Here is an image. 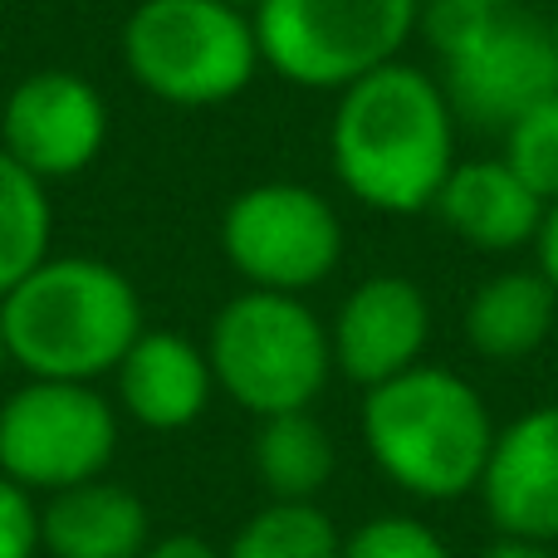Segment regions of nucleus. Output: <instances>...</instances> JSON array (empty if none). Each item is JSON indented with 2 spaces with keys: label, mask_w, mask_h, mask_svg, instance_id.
Instances as JSON below:
<instances>
[{
  "label": "nucleus",
  "mask_w": 558,
  "mask_h": 558,
  "mask_svg": "<svg viewBox=\"0 0 558 558\" xmlns=\"http://www.w3.org/2000/svg\"><path fill=\"white\" fill-rule=\"evenodd\" d=\"M338 182L373 211H426L456 167L446 88L416 64H392L343 88L328 133Z\"/></svg>",
  "instance_id": "1"
},
{
  "label": "nucleus",
  "mask_w": 558,
  "mask_h": 558,
  "mask_svg": "<svg viewBox=\"0 0 558 558\" xmlns=\"http://www.w3.org/2000/svg\"><path fill=\"white\" fill-rule=\"evenodd\" d=\"M481 495L495 530L514 539H558V407H539L495 432Z\"/></svg>",
  "instance_id": "12"
},
{
  "label": "nucleus",
  "mask_w": 558,
  "mask_h": 558,
  "mask_svg": "<svg viewBox=\"0 0 558 558\" xmlns=\"http://www.w3.org/2000/svg\"><path fill=\"white\" fill-rule=\"evenodd\" d=\"M338 558H451V554H446L441 534L426 530L422 520L383 514V520H367L357 534H348Z\"/></svg>",
  "instance_id": "21"
},
{
  "label": "nucleus",
  "mask_w": 558,
  "mask_h": 558,
  "mask_svg": "<svg viewBox=\"0 0 558 558\" xmlns=\"http://www.w3.org/2000/svg\"><path fill=\"white\" fill-rule=\"evenodd\" d=\"M211 357L182 333H137L118 363V397L128 416L153 432H182L211 402Z\"/></svg>",
  "instance_id": "13"
},
{
  "label": "nucleus",
  "mask_w": 558,
  "mask_h": 558,
  "mask_svg": "<svg viewBox=\"0 0 558 558\" xmlns=\"http://www.w3.org/2000/svg\"><path fill=\"white\" fill-rule=\"evenodd\" d=\"M505 162L544 206L558 202V94L530 104L505 128Z\"/></svg>",
  "instance_id": "20"
},
{
  "label": "nucleus",
  "mask_w": 558,
  "mask_h": 558,
  "mask_svg": "<svg viewBox=\"0 0 558 558\" xmlns=\"http://www.w3.org/2000/svg\"><path fill=\"white\" fill-rule=\"evenodd\" d=\"M436 216L475 251H514L539 235L544 202L510 172V162H461L436 192Z\"/></svg>",
  "instance_id": "14"
},
{
  "label": "nucleus",
  "mask_w": 558,
  "mask_h": 558,
  "mask_svg": "<svg viewBox=\"0 0 558 558\" xmlns=\"http://www.w3.org/2000/svg\"><path fill=\"white\" fill-rule=\"evenodd\" d=\"M534 251H539V275L558 289V202L544 206V221H539V235H534Z\"/></svg>",
  "instance_id": "24"
},
{
  "label": "nucleus",
  "mask_w": 558,
  "mask_h": 558,
  "mask_svg": "<svg viewBox=\"0 0 558 558\" xmlns=\"http://www.w3.org/2000/svg\"><path fill=\"white\" fill-rule=\"evenodd\" d=\"M554 299L558 289L539 270L495 275L490 284L475 289L471 308H465V338L475 353L495 357V363H520L549 338Z\"/></svg>",
  "instance_id": "16"
},
{
  "label": "nucleus",
  "mask_w": 558,
  "mask_h": 558,
  "mask_svg": "<svg viewBox=\"0 0 558 558\" xmlns=\"http://www.w3.org/2000/svg\"><path fill=\"white\" fill-rule=\"evenodd\" d=\"M363 436L392 485L416 500H456L481 485L495 426L465 377L416 363L367 387Z\"/></svg>",
  "instance_id": "3"
},
{
  "label": "nucleus",
  "mask_w": 558,
  "mask_h": 558,
  "mask_svg": "<svg viewBox=\"0 0 558 558\" xmlns=\"http://www.w3.org/2000/svg\"><path fill=\"white\" fill-rule=\"evenodd\" d=\"M426 338H432V308L422 289L402 275H373L343 299L328 348L353 383L377 387L422 363Z\"/></svg>",
  "instance_id": "11"
},
{
  "label": "nucleus",
  "mask_w": 558,
  "mask_h": 558,
  "mask_svg": "<svg viewBox=\"0 0 558 558\" xmlns=\"http://www.w3.org/2000/svg\"><path fill=\"white\" fill-rule=\"evenodd\" d=\"M39 549V510L25 485L0 475V558H35Z\"/></svg>",
  "instance_id": "22"
},
{
  "label": "nucleus",
  "mask_w": 558,
  "mask_h": 558,
  "mask_svg": "<svg viewBox=\"0 0 558 558\" xmlns=\"http://www.w3.org/2000/svg\"><path fill=\"white\" fill-rule=\"evenodd\" d=\"M5 357H10V348H5V324H0V373H5Z\"/></svg>",
  "instance_id": "28"
},
{
  "label": "nucleus",
  "mask_w": 558,
  "mask_h": 558,
  "mask_svg": "<svg viewBox=\"0 0 558 558\" xmlns=\"http://www.w3.org/2000/svg\"><path fill=\"white\" fill-rule=\"evenodd\" d=\"M108 137V108L98 88L64 69H45L15 84L0 118V147L39 182L84 172Z\"/></svg>",
  "instance_id": "10"
},
{
  "label": "nucleus",
  "mask_w": 558,
  "mask_h": 558,
  "mask_svg": "<svg viewBox=\"0 0 558 558\" xmlns=\"http://www.w3.org/2000/svg\"><path fill=\"white\" fill-rule=\"evenodd\" d=\"M221 245L251 289L304 294L333 275L343 255V226L318 192L299 182H265L226 206Z\"/></svg>",
  "instance_id": "9"
},
{
  "label": "nucleus",
  "mask_w": 558,
  "mask_h": 558,
  "mask_svg": "<svg viewBox=\"0 0 558 558\" xmlns=\"http://www.w3.org/2000/svg\"><path fill=\"white\" fill-rule=\"evenodd\" d=\"M446 59V104L471 123L505 133L530 104L558 94L554 25L520 5H500L436 45Z\"/></svg>",
  "instance_id": "8"
},
{
  "label": "nucleus",
  "mask_w": 558,
  "mask_h": 558,
  "mask_svg": "<svg viewBox=\"0 0 558 558\" xmlns=\"http://www.w3.org/2000/svg\"><path fill=\"white\" fill-rule=\"evenodd\" d=\"M554 39H558V10H554Z\"/></svg>",
  "instance_id": "29"
},
{
  "label": "nucleus",
  "mask_w": 558,
  "mask_h": 558,
  "mask_svg": "<svg viewBox=\"0 0 558 558\" xmlns=\"http://www.w3.org/2000/svg\"><path fill=\"white\" fill-rule=\"evenodd\" d=\"M510 5V0H432V10H426V29H432L436 45H446L451 35H461L465 25H475L481 15H490V10Z\"/></svg>",
  "instance_id": "23"
},
{
  "label": "nucleus",
  "mask_w": 558,
  "mask_h": 558,
  "mask_svg": "<svg viewBox=\"0 0 558 558\" xmlns=\"http://www.w3.org/2000/svg\"><path fill=\"white\" fill-rule=\"evenodd\" d=\"M338 554H343V539H338L333 520L314 500L265 505L226 549V558H338Z\"/></svg>",
  "instance_id": "19"
},
{
  "label": "nucleus",
  "mask_w": 558,
  "mask_h": 558,
  "mask_svg": "<svg viewBox=\"0 0 558 558\" xmlns=\"http://www.w3.org/2000/svg\"><path fill=\"white\" fill-rule=\"evenodd\" d=\"M49 196L35 172L0 147V299L20 284L35 265L49 260Z\"/></svg>",
  "instance_id": "18"
},
{
  "label": "nucleus",
  "mask_w": 558,
  "mask_h": 558,
  "mask_svg": "<svg viewBox=\"0 0 558 558\" xmlns=\"http://www.w3.org/2000/svg\"><path fill=\"white\" fill-rule=\"evenodd\" d=\"M333 441H328L324 422L308 412H279L260 416V436H255V471H260L265 490L275 500H314L328 481H333Z\"/></svg>",
  "instance_id": "17"
},
{
  "label": "nucleus",
  "mask_w": 558,
  "mask_h": 558,
  "mask_svg": "<svg viewBox=\"0 0 558 558\" xmlns=\"http://www.w3.org/2000/svg\"><path fill=\"white\" fill-rule=\"evenodd\" d=\"M5 348L25 373L88 383L113 373L143 333V304L123 270L104 260H45L0 299Z\"/></svg>",
  "instance_id": "2"
},
{
  "label": "nucleus",
  "mask_w": 558,
  "mask_h": 558,
  "mask_svg": "<svg viewBox=\"0 0 558 558\" xmlns=\"http://www.w3.org/2000/svg\"><path fill=\"white\" fill-rule=\"evenodd\" d=\"M143 558H226V554H216L211 544L196 539V534H167V539L147 544Z\"/></svg>",
  "instance_id": "25"
},
{
  "label": "nucleus",
  "mask_w": 558,
  "mask_h": 558,
  "mask_svg": "<svg viewBox=\"0 0 558 558\" xmlns=\"http://www.w3.org/2000/svg\"><path fill=\"white\" fill-rule=\"evenodd\" d=\"M211 377L255 416L308 412L328 383L333 348L299 294L245 289L211 324Z\"/></svg>",
  "instance_id": "4"
},
{
  "label": "nucleus",
  "mask_w": 558,
  "mask_h": 558,
  "mask_svg": "<svg viewBox=\"0 0 558 558\" xmlns=\"http://www.w3.org/2000/svg\"><path fill=\"white\" fill-rule=\"evenodd\" d=\"M123 59L147 94L211 108L255 78L260 45L251 15L226 0H143L123 25Z\"/></svg>",
  "instance_id": "5"
},
{
  "label": "nucleus",
  "mask_w": 558,
  "mask_h": 558,
  "mask_svg": "<svg viewBox=\"0 0 558 558\" xmlns=\"http://www.w3.org/2000/svg\"><path fill=\"white\" fill-rule=\"evenodd\" d=\"M485 558H558L554 544H539V539H514V534H500V539L485 549Z\"/></svg>",
  "instance_id": "26"
},
{
  "label": "nucleus",
  "mask_w": 558,
  "mask_h": 558,
  "mask_svg": "<svg viewBox=\"0 0 558 558\" xmlns=\"http://www.w3.org/2000/svg\"><path fill=\"white\" fill-rule=\"evenodd\" d=\"M39 544L54 558H143L153 530L128 485L84 481L49 495L39 510Z\"/></svg>",
  "instance_id": "15"
},
{
  "label": "nucleus",
  "mask_w": 558,
  "mask_h": 558,
  "mask_svg": "<svg viewBox=\"0 0 558 558\" xmlns=\"http://www.w3.org/2000/svg\"><path fill=\"white\" fill-rule=\"evenodd\" d=\"M422 20V0H260L251 15L260 59L299 88H338L392 64Z\"/></svg>",
  "instance_id": "6"
},
{
  "label": "nucleus",
  "mask_w": 558,
  "mask_h": 558,
  "mask_svg": "<svg viewBox=\"0 0 558 558\" xmlns=\"http://www.w3.org/2000/svg\"><path fill=\"white\" fill-rule=\"evenodd\" d=\"M118 451V412L88 383L35 377L0 407V475L25 490L98 481Z\"/></svg>",
  "instance_id": "7"
},
{
  "label": "nucleus",
  "mask_w": 558,
  "mask_h": 558,
  "mask_svg": "<svg viewBox=\"0 0 558 558\" xmlns=\"http://www.w3.org/2000/svg\"><path fill=\"white\" fill-rule=\"evenodd\" d=\"M226 5H235V10H245V15H255V5H260V0H226Z\"/></svg>",
  "instance_id": "27"
}]
</instances>
